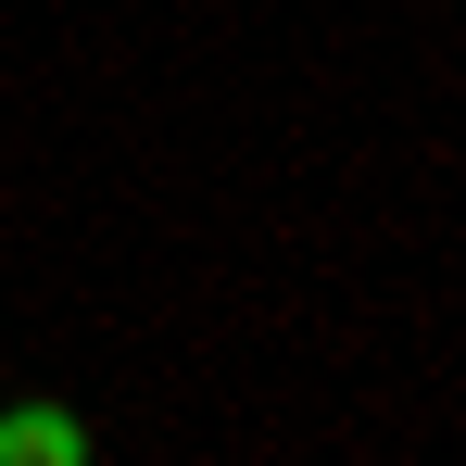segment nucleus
Segmentation results:
<instances>
[{
	"instance_id": "obj_1",
	"label": "nucleus",
	"mask_w": 466,
	"mask_h": 466,
	"mask_svg": "<svg viewBox=\"0 0 466 466\" xmlns=\"http://www.w3.org/2000/svg\"><path fill=\"white\" fill-rule=\"evenodd\" d=\"M76 454H88V429L64 403H13L0 416V466H76Z\"/></svg>"
}]
</instances>
